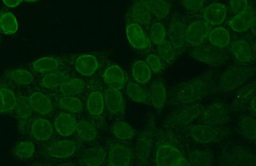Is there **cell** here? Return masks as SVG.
Segmentation results:
<instances>
[{
    "label": "cell",
    "instance_id": "1",
    "mask_svg": "<svg viewBox=\"0 0 256 166\" xmlns=\"http://www.w3.org/2000/svg\"><path fill=\"white\" fill-rule=\"evenodd\" d=\"M154 165L157 166H187L190 163L184 158L175 147L164 145L157 149L154 156Z\"/></svg>",
    "mask_w": 256,
    "mask_h": 166
},
{
    "label": "cell",
    "instance_id": "2",
    "mask_svg": "<svg viewBox=\"0 0 256 166\" xmlns=\"http://www.w3.org/2000/svg\"><path fill=\"white\" fill-rule=\"evenodd\" d=\"M211 31V25L204 19L196 20L192 22L186 29V42L190 47L204 44Z\"/></svg>",
    "mask_w": 256,
    "mask_h": 166
},
{
    "label": "cell",
    "instance_id": "3",
    "mask_svg": "<svg viewBox=\"0 0 256 166\" xmlns=\"http://www.w3.org/2000/svg\"><path fill=\"white\" fill-rule=\"evenodd\" d=\"M206 88V82L202 79H196L189 82L179 88L178 91V99L184 103L193 102L202 96Z\"/></svg>",
    "mask_w": 256,
    "mask_h": 166
},
{
    "label": "cell",
    "instance_id": "4",
    "mask_svg": "<svg viewBox=\"0 0 256 166\" xmlns=\"http://www.w3.org/2000/svg\"><path fill=\"white\" fill-rule=\"evenodd\" d=\"M186 27L182 20H174L169 25L168 31V38L178 54L184 51L187 44L186 42Z\"/></svg>",
    "mask_w": 256,
    "mask_h": 166
},
{
    "label": "cell",
    "instance_id": "5",
    "mask_svg": "<svg viewBox=\"0 0 256 166\" xmlns=\"http://www.w3.org/2000/svg\"><path fill=\"white\" fill-rule=\"evenodd\" d=\"M128 42L136 49H148L150 46V38L140 24L131 22L126 29Z\"/></svg>",
    "mask_w": 256,
    "mask_h": 166
},
{
    "label": "cell",
    "instance_id": "6",
    "mask_svg": "<svg viewBox=\"0 0 256 166\" xmlns=\"http://www.w3.org/2000/svg\"><path fill=\"white\" fill-rule=\"evenodd\" d=\"M128 17L132 22L146 26L150 24L152 14L145 0H136L128 13Z\"/></svg>",
    "mask_w": 256,
    "mask_h": 166
},
{
    "label": "cell",
    "instance_id": "7",
    "mask_svg": "<svg viewBox=\"0 0 256 166\" xmlns=\"http://www.w3.org/2000/svg\"><path fill=\"white\" fill-rule=\"evenodd\" d=\"M102 79L110 88L120 90L123 89L128 83L127 75L124 70L116 65L107 68L102 74Z\"/></svg>",
    "mask_w": 256,
    "mask_h": 166
},
{
    "label": "cell",
    "instance_id": "8",
    "mask_svg": "<svg viewBox=\"0 0 256 166\" xmlns=\"http://www.w3.org/2000/svg\"><path fill=\"white\" fill-rule=\"evenodd\" d=\"M190 54L196 60L208 64L218 63L223 57L218 48L203 44L192 47Z\"/></svg>",
    "mask_w": 256,
    "mask_h": 166
},
{
    "label": "cell",
    "instance_id": "9",
    "mask_svg": "<svg viewBox=\"0 0 256 166\" xmlns=\"http://www.w3.org/2000/svg\"><path fill=\"white\" fill-rule=\"evenodd\" d=\"M254 21L255 13L248 8L230 18L228 24L235 33H242L246 32L252 28Z\"/></svg>",
    "mask_w": 256,
    "mask_h": 166
},
{
    "label": "cell",
    "instance_id": "10",
    "mask_svg": "<svg viewBox=\"0 0 256 166\" xmlns=\"http://www.w3.org/2000/svg\"><path fill=\"white\" fill-rule=\"evenodd\" d=\"M228 8L221 3H214L202 8L203 19L210 25H220L227 19Z\"/></svg>",
    "mask_w": 256,
    "mask_h": 166
},
{
    "label": "cell",
    "instance_id": "11",
    "mask_svg": "<svg viewBox=\"0 0 256 166\" xmlns=\"http://www.w3.org/2000/svg\"><path fill=\"white\" fill-rule=\"evenodd\" d=\"M99 67L97 57L92 54H83L78 57L74 61V68L76 72L84 76H92L97 72Z\"/></svg>",
    "mask_w": 256,
    "mask_h": 166
},
{
    "label": "cell",
    "instance_id": "12",
    "mask_svg": "<svg viewBox=\"0 0 256 166\" xmlns=\"http://www.w3.org/2000/svg\"><path fill=\"white\" fill-rule=\"evenodd\" d=\"M16 118L18 119V128L20 131H24L27 129L30 119L32 115V110L29 99L26 97L20 96L17 97L15 107Z\"/></svg>",
    "mask_w": 256,
    "mask_h": 166
},
{
    "label": "cell",
    "instance_id": "13",
    "mask_svg": "<svg viewBox=\"0 0 256 166\" xmlns=\"http://www.w3.org/2000/svg\"><path fill=\"white\" fill-rule=\"evenodd\" d=\"M230 52L234 60L238 62L248 64L253 61L254 54L252 46L244 39H239L233 43Z\"/></svg>",
    "mask_w": 256,
    "mask_h": 166
},
{
    "label": "cell",
    "instance_id": "14",
    "mask_svg": "<svg viewBox=\"0 0 256 166\" xmlns=\"http://www.w3.org/2000/svg\"><path fill=\"white\" fill-rule=\"evenodd\" d=\"M131 150L124 145H116L109 152L108 165L113 166H127L131 165Z\"/></svg>",
    "mask_w": 256,
    "mask_h": 166
},
{
    "label": "cell",
    "instance_id": "15",
    "mask_svg": "<svg viewBox=\"0 0 256 166\" xmlns=\"http://www.w3.org/2000/svg\"><path fill=\"white\" fill-rule=\"evenodd\" d=\"M104 106L110 113L120 114L124 110V99L120 90L109 88L104 93Z\"/></svg>",
    "mask_w": 256,
    "mask_h": 166
},
{
    "label": "cell",
    "instance_id": "16",
    "mask_svg": "<svg viewBox=\"0 0 256 166\" xmlns=\"http://www.w3.org/2000/svg\"><path fill=\"white\" fill-rule=\"evenodd\" d=\"M54 124L56 133L64 137L72 136L76 132L77 122L70 114H60L54 120Z\"/></svg>",
    "mask_w": 256,
    "mask_h": 166
},
{
    "label": "cell",
    "instance_id": "17",
    "mask_svg": "<svg viewBox=\"0 0 256 166\" xmlns=\"http://www.w3.org/2000/svg\"><path fill=\"white\" fill-rule=\"evenodd\" d=\"M76 144L72 141L64 140L52 143L48 147V153L56 159H66L70 158L76 151Z\"/></svg>",
    "mask_w": 256,
    "mask_h": 166
},
{
    "label": "cell",
    "instance_id": "18",
    "mask_svg": "<svg viewBox=\"0 0 256 166\" xmlns=\"http://www.w3.org/2000/svg\"><path fill=\"white\" fill-rule=\"evenodd\" d=\"M31 134L36 140L45 142L49 140L54 134V127L48 120L38 118L31 125Z\"/></svg>",
    "mask_w": 256,
    "mask_h": 166
},
{
    "label": "cell",
    "instance_id": "19",
    "mask_svg": "<svg viewBox=\"0 0 256 166\" xmlns=\"http://www.w3.org/2000/svg\"><path fill=\"white\" fill-rule=\"evenodd\" d=\"M150 102L156 110H161L168 100V89L162 82H153L148 90Z\"/></svg>",
    "mask_w": 256,
    "mask_h": 166
},
{
    "label": "cell",
    "instance_id": "20",
    "mask_svg": "<svg viewBox=\"0 0 256 166\" xmlns=\"http://www.w3.org/2000/svg\"><path fill=\"white\" fill-rule=\"evenodd\" d=\"M30 104L32 110L42 116H48L51 114L52 105L51 100L44 93H34L29 97Z\"/></svg>",
    "mask_w": 256,
    "mask_h": 166
},
{
    "label": "cell",
    "instance_id": "21",
    "mask_svg": "<svg viewBox=\"0 0 256 166\" xmlns=\"http://www.w3.org/2000/svg\"><path fill=\"white\" fill-rule=\"evenodd\" d=\"M126 92L128 97L132 102L136 103L147 104L150 103L148 90L144 87L142 84L136 82H128L126 85Z\"/></svg>",
    "mask_w": 256,
    "mask_h": 166
},
{
    "label": "cell",
    "instance_id": "22",
    "mask_svg": "<svg viewBox=\"0 0 256 166\" xmlns=\"http://www.w3.org/2000/svg\"><path fill=\"white\" fill-rule=\"evenodd\" d=\"M207 40L212 46L222 49L230 44L232 37L228 29L218 27L210 31Z\"/></svg>",
    "mask_w": 256,
    "mask_h": 166
},
{
    "label": "cell",
    "instance_id": "23",
    "mask_svg": "<svg viewBox=\"0 0 256 166\" xmlns=\"http://www.w3.org/2000/svg\"><path fill=\"white\" fill-rule=\"evenodd\" d=\"M16 101L17 97L12 89L6 86H0V115L14 110Z\"/></svg>",
    "mask_w": 256,
    "mask_h": 166
},
{
    "label": "cell",
    "instance_id": "24",
    "mask_svg": "<svg viewBox=\"0 0 256 166\" xmlns=\"http://www.w3.org/2000/svg\"><path fill=\"white\" fill-rule=\"evenodd\" d=\"M4 78L6 81L24 86L30 85L34 80V76L31 72L24 69L8 70L4 74Z\"/></svg>",
    "mask_w": 256,
    "mask_h": 166
},
{
    "label": "cell",
    "instance_id": "25",
    "mask_svg": "<svg viewBox=\"0 0 256 166\" xmlns=\"http://www.w3.org/2000/svg\"><path fill=\"white\" fill-rule=\"evenodd\" d=\"M152 72L147 63L144 60H137L132 64V75L136 83L145 85L152 78Z\"/></svg>",
    "mask_w": 256,
    "mask_h": 166
},
{
    "label": "cell",
    "instance_id": "26",
    "mask_svg": "<svg viewBox=\"0 0 256 166\" xmlns=\"http://www.w3.org/2000/svg\"><path fill=\"white\" fill-rule=\"evenodd\" d=\"M106 154L102 149L95 147L86 150L82 155L81 162L89 166H99L104 162Z\"/></svg>",
    "mask_w": 256,
    "mask_h": 166
},
{
    "label": "cell",
    "instance_id": "27",
    "mask_svg": "<svg viewBox=\"0 0 256 166\" xmlns=\"http://www.w3.org/2000/svg\"><path fill=\"white\" fill-rule=\"evenodd\" d=\"M19 23L16 15L10 12L0 15V31L6 35H13L17 32Z\"/></svg>",
    "mask_w": 256,
    "mask_h": 166
},
{
    "label": "cell",
    "instance_id": "28",
    "mask_svg": "<svg viewBox=\"0 0 256 166\" xmlns=\"http://www.w3.org/2000/svg\"><path fill=\"white\" fill-rule=\"evenodd\" d=\"M191 134L194 140L200 142H211L212 141L216 140L218 133L212 127L202 125L192 129Z\"/></svg>",
    "mask_w": 256,
    "mask_h": 166
},
{
    "label": "cell",
    "instance_id": "29",
    "mask_svg": "<svg viewBox=\"0 0 256 166\" xmlns=\"http://www.w3.org/2000/svg\"><path fill=\"white\" fill-rule=\"evenodd\" d=\"M36 153V147L30 141L18 143L12 150V154L20 160H27L33 158Z\"/></svg>",
    "mask_w": 256,
    "mask_h": 166
},
{
    "label": "cell",
    "instance_id": "30",
    "mask_svg": "<svg viewBox=\"0 0 256 166\" xmlns=\"http://www.w3.org/2000/svg\"><path fill=\"white\" fill-rule=\"evenodd\" d=\"M60 63L56 58L52 57H41L32 64V68L35 71L40 73H48V72L54 71L58 69Z\"/></svg>",
    "mask_w": 256,
    "mask_h": 166
},
{
    "label": "cell",
    "instance_id": "31",
    "mask_svg": "<svg viewBox=\"0 0 256 166\" xmlns=\"http://www.w3.org/2000/svg\"><path fill=\"white\" fill-rule=\"evenodd\" d=\"M84 88V81L80 78L67 79L60 86V92L64 95L72 97L82 93Z\"/></svg>",
    "mask_w": 256,
    "mask_h": 166
},
{
    "label": "cell",
    "instance_id": "32",
    "mask_svg": "<svg viewBox=\"0 0 256 166\" xmlns=\"http://www.w3.org/2000/svg\"><path fill=\"white\" fill-rule=\"evenodd\" d=\"M156 54L166 64H171L176 60L177 51L168 39L157 45Z\"/></svg>",
    "mask_w": 256,
    "mask_h": 166
},
{
    "label": "cell",
    "instance_id": "33",
    "mask_svg": "<svg viewBox=\"0 0 256 166\" xmlns=\"http://www.w3.org/2000/svg\"><path fill=\"white\" fill-rule=\"evenodd\" d=\"M67 80V76L65 73L61 71H54L48 72L41 79V85L43 87L48 89H54Z\"/></svg>",
    "mask_w": 256,
    "mask_h": 166
},
{
    "label": "cell",
    "instance_id": "34",
    "mask_svg": "<svg viewBox=\"0 0 256 166\" xmlns=\"http://www.w3.org/2000/svg\"><path fill=\"white\" fill-rule=\"evenodd\" d=\"M76 131L79 138L84 142H91L97 137L95 126L92 123L86 120L77 122Z\"/></svg>",
    "mask_w": 256,
    "mask_h": 166
},
{
    "label": "cell",
    "instance_id": "35",
    "mask_svg": "<svg viewBox=\"0 0 256 166\" xmlns=\"http://www.w3.org/2000/svg\"><path fill=\"white\" fill-rule=\"evenodd\" d=\"M152 15L158 19H164L170 13V6L166 0H145Z\"/></svg>",
    "mask_w": 256,
    "mask_h": 166
},
{
    "label": "cell",
    "instance_id": "36",
    "mask_svg": "<svg viewBox=\"0 0 256 166\" xmlns=\"http://www.w3.org/2000/svg\"><path fill=\"white\" fill-rule=\"evenodd\" d=\"M112 133L116 140L126 142L134 137V132L132 127L126 122H116L112 127Z\"/></svg>",
    "mask_w": 256,
    "mask_h": 166
},
{
    "label": "cell",
    "instance_id": "37",
    "mask_svg": "<svg viewBox=\"0 0 256 166\" xmlns=\"http://www.w3.org/2000/svg\"><path fill=\"white\" fill-rule=\"evenodd\" d=\"M88 112L93 116H100L104 113V96L100 92L91 93L88 99Z\"/></svg>",
    "mask_w": 256,
    "mask_h": 166
},
{
    "label": "cell",
    "instance_id": "38",
    "mask_svg": "<svg viewBox=\"0 0 256 166\" xmlns=\"http://www.w3.org/2000/svg\"><path fill=\"white\" fill-rule=\"evenodd\" d=\"M148 38L156 46L168 40V31L164 25L161 22H154L150 26Z\"/></svg>",
    "mask_w": 256,
    "mask_h": 166
},
{
    "label": "cell",
    "instance_id": "39",
    "mask_svg": "<svg viewBox=\"0 0 256 166\" xmlns=\"http://www.w3.org/2000/svg\"><path fill=\"white\" fill-rule=\"evenodd\" d=\"M59 108L66 112L78 113L83 110V103L78 98L72 96H65L59 101Z\"/></svg>",
    "mask_w": 256,
    "mask_h": 166
},
{
    "label": "cell",
    "instance_id": "40",
    "mask_svg": "<svg viewBox=\"0 0 256 166\" xmlns=\"http://www.w3.org/2000/svg\"><path fill=\"white\" fill-rule=\"evenodd\" d=\"M145 61L152 70V74H161L166 70V63L164 62L156 54H148L146 56Z\"/></svg>",
    "mask_w": 256,
    "mask_h": 166
},
{
    "label": "cell",
    "instance_id": "41",
    "mask_svg": "<svg viewBox=\"0 0 256 166\" xmlns=\"http://www.w3.org/2000/svg\"><path fill=\"white\" fill-rule=\"evenodd\" d=\"M242 129L246 137L255 140L256 122L254 120L249 117L246 118L242 123Z\"/></svg>",
    "mask_w": 256,
    "mask_h": 166
},
{
    "label": "cell",
    "instance_id": "42",
    "mask_svg": "<svg viewBox=\"0 0 256 166\" xmlns=\"http://www.w3.org/2000/svg\"><path fill=\"white\" fill-rule=\"evenodd\" d=\"M226 116V114L222 112V110H220V108H210L209 110L207 111V112H204L203 115V118L204 120H207L210 122H218L220 121L221 117Z\"/></svg>",
    "mask_w": 256,
    "mask_h": 166
},
{
    "label": "cell",
    "instance_id": "43",
    "mask_svg": "<svg viewBox=\"0 0 256 166\" xmlns=\"http://www.w3.org/2000/svg\"><path fill=\"white\" fill-rule=\"evenodd\" d=\"M228 5L232 12L236 15L248 8V0H230Z\"/></svg>",
    "mask_w": 256,
    "mask_h": 166
},
{
    "label": "cell",
    "instance_id": "44",
    "mask_svg": "<svg viewBox=\"0 0 256 166\" xmlns=\"http://www.w3.org/2000/svg\"><path fill=\"white\" fill-rule=\"evenodd\" d=\"M152 144L150 139L148 140L147 138H141L139 142L137 143V150H138V154L141 157V159H144L148 154V150L150 149V145Z\"/></svg>",
    "mask_w": 256,
    "mask_h": 166
},
{
    "label": "cell",
    "instance_id": "45",
    "mask_svg": "<svg viewBox=\"0 0 256 166\" xmlns=\"http://www.w3.org/2000/svg\"><path fill=\"white\" fill-rule=\"evenodd\" d=\"M185 8L189 11L202 10L204 5V0H182Z\"/></svg>",
    "mask_w": 256,
    "mask_h": 166
},
{
    "label": "cell",
    "instance_id": "46",
    "mask_svg": "<svg viewBox=\"0 0 256 166\" xmlns=\"http://www.w3.org/2000/svg\"><path fill=\"white\" fill-rule=\"evenodd\" d=\"M4 5L9 8H15L19 6L24 0H2Z\"/></svg>",
    "mask_w": 256,
    "mask_h": 166
},
{
    "label": "cell",
    "instance_id": "47",
    "mask_svg": "<svg viewBox=\"0 0 256 166\" xmlns=\"http://www.w3.org/2000/svg\"><path fill=\"white\" fill-rule=\"evenodd\" d=\"M24 1L27 2H36L38 1V0H24Z\"/></svg>",
    "mask_w": 256,
    "mask_h": 166
},
{
    "label": "cell",
    "instance_id": "48",
    "mask_svg": "<svg viewBox=\"0 0 256 166\" xmlns=\"http://www.w3.org/2000/svg\"><path fill=\"white\" fill-rule=\"evenodd\" d=\"M0 47H1V39H0Z\"/></svg>",
    "mask_w": 256,
    "mask_h": 166
}]
</instances>
